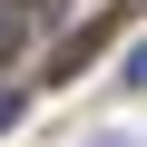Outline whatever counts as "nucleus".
I'll return each mask as SVG.
<instances>
[{"instance_id":"nucleus-1","label":"nucleus","mask_w":147,"mask_h":147,"mask_svg":"<svg viewBox=\"0 0 147 147\" xmlns=\"http://www.w3.org/2000/svg\"><path fill=\"white\" fill-rule=\"evenodd\" d=\"M108 30H118V10H108V20H88L79 39H69V49H59V69H49V79H79V69L98 59V39H108Z\"/></svg>"},{"instance_id":"nucleus-2","label":"nucleus","mask_w":147,"mask_h":147,"mask_svg":"<svg viewBox=\"0 0 147 147\" xmlns=\"http://www.w3.org/2000/svg\"><path fill=\"white\" fill-rule=\"evenodd\" d=\"M30 20H39V0H0V59L30 39Z\"/></svg>"},{"instance_id":"nucleus-3","label":"nucleus","mask_w":147,"mask_h":147,"mask_svg":"<svg viewBox=\"0 0 147 147\" xmlns=\"http://www.w3.org/2000/svg\"><path fill=\"white\" fill-rule=\"evenodd\" d=\"M10 118H20V88H0V127H10Z\"/></svg>"}]
</instances>
